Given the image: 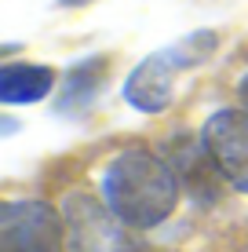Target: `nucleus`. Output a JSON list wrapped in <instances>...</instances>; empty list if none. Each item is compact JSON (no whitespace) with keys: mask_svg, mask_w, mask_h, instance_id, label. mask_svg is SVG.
I'll use <instances>...</instances> for the list:
<instances>
[{"mask_svg":"<svg viewBox=\"0 0 248 252\" xmlns=\"http://www.w3.org/2000/svg\"><path fill=\"white\" fill-rule=\"evenodd\" d=\"M102 201L124 227L150 230L175 212L179 172L146 146H128L102 172Z\"/></svg>","mask_w":248,"mask_h":252,"instance_id":"nucleus-1","label":"nucleus"},{"mask_svg":"<svg viewBox=\"0 0 248 252\" xmlns=\"http://www.w3.org/2000/svg\"><path fill=\"white\" fill-rule=\"evenodd\" d=\"M212 48H216V33H190V37H183L179 44L157 51V55H150V59H142V63L128 73V81H124L128 106L139 110V114H161V110H168L175 73L179 69L197 66Z\"/></svg>","mask_w":248,"mask_h":252,"instance_id":"nucleus-2","label":"nucleus"},{"mask_svg":"<svg viewBox=\"0 0 248 252\" xmlns=\"http://www.w3.org/2000/svg\"><path fill=\"white\" fill-rule=\"evenodd\" d=\"M62 220L70 252H139V245L124 234V223L106 208V201H95L91 194L77 190L66 197Z\"/></svg>","mask_w":248,"mask_h":252,"instance_id":"nucleus-3","label":"nucleus"},{"mask_svg":"<svg viewBox=\"0 0 248 252\" xmlns=\"http://www.w3.org/2000/svg\"><path fill=\"white\" fill-rule=\"evenodd\" d=\"M66 220L48 201H7L0 208V252H62Z\"/></svg>","mask_w":248,"mask_h":252,"instance_id":"nucleus-4","label":"nucleus"},{"mask_svg":"<svg viewBox=\"0 0 248 252\" xmlns=\"http://www.w3.org/2000/svg\"><path fill=\"white\" fill-rule=\"evenodd\" d=\"M201 146L212 168L237 194H248V114L234 106L216 110L201 128Z\"/></svg>","mask_w":248,"mask_h":252,"instance_id":"nucleus-5","label":"nucleus"},{"mask_svg":"<svg viewBox=\"0 0 248 252\" xmlns=\"http://www.w3.org/2000/svg\"><path fill=\"white\" fill-rule=\"evenodd\" d=\"M55 88V73L37 63H7L0 69V102L7 106H29L40 102Z\"/></svg>","mask_w":248,"mask_h":252,"instance_id":"nucleus-6","label":"nucleus"},{"mask_svg":"<svg viewBox=\"0 0 248 252\" xmlns=\"http://www.w3.org/2000/svg\"><path fill=\"white\" fill-rule=\"evenodd\" d=\"M102 77H106V59L102 55H91L84 63H77L62 81V92H58V114H84L91 110L95 95L102 88Z\"/></svg>","mask_w":248,"mask_h":252,"instance_id":"nucleus-7","label":"nucleus"},{"mask_svg":"<svg viewBox=\"0 0 248 252\" xmlns=\"http://www.w3.org/2000/svg\"><path fill=\"white\" fill-rule=\"evenodd\" d=\"M237 95H241V110L248 114V73L241 77V84H237Z\"/></svg>","mask_w":248,"mask_h":252,"instance_id":"nucleus-8","label":"nucleus"},{"mask_svg":"<svg viewBox=\"0 0 248 252\" xmlns=\"http://www.w3.org/2000/svg\"><path fill=\"white\" fill-rule=\"evenodd\" d=\"M62 7H84V4H91V0H58Z\"/></svg>","mask_w":248,"mask_h":252,"instance_id":"nucleus-9","label":"nucleus"}]
</instances>
